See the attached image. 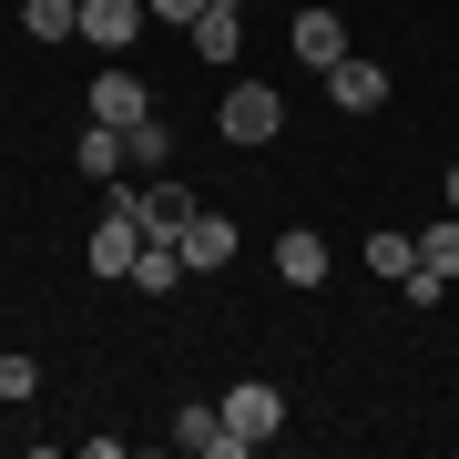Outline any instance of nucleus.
<instances>
[{"instance_id":"obj_12","label":"nucleus","mask_w":459,"mask_h":459,"mask_svg":"<svg viewBox=\"0 0 459 459\" xmlns=\"http://www.w3.org/2000/svg\"><path fill=\"white\" fill-rule=\"evenodd\" d=\"M72 164H82L92 184H113V174H133V153H123V123H82V143H72Z\"/></svg>"},{"instance_id":"obj_17","label":"nucleus","mask_w":459,"mask_h":459,"mask_svg":"<svg viewBox=\"0 0 459 459\" xmlns=\"http://www.w3.org/2000/svg\"><path fill=\"white\" fill-rule=\"evenodd\" d=\"M31 388H41V368L21 358V347H0V398H31Z\"/></svg>"},{"instance_id":"obj_4","label":"nucleus","mask_w":459,"mask_h":459,"mask_svg":"<svg viewBox=\"0 0 459 459\" xmlns=\"http://www.w3.org/2000/svg\"><path fill=\"white\" fill-rule=\"evenodd\" d=\"M246 0H204L195 21H184V41H195V62H235V51H246Z\"/></svg>"},{"instance_id":"obj_7","label":"nucleus","mask_w":459,"mask_h":459,"mask_svg":"<svg viewBox=\"0 0 459 459\" xmlns=\"http://www.w3.org/2000/svg\"><path fill=\"white\" fill-rule=\"evenodd\" d=\"M92 276H133V255H143V225H133V214L113 204V214H102V225H92Z\"/></svg>"},{"instance_id":"obj_8","label":"nucleus","mask_w":459,"mask_h":459,"mask_svg":"<svg viewBox=\"0 0 459 459\" xmlns=\"http://www.w3.org/2000/svg\"><path fill=\"white\" fill-rule=\"evenodd\" d=\"M82 102H92V123H123V133H133V123H143V113H153V92H143V82H133V72H123V62H113V72H102V82H92Z\"/></svg>"},{"instance_id":"obj_18","label":"nucleus","mask_w":459,"mask_h":459,"mask_svg":"<svg viewBox=\"0 0 459 459\" xmlns=\"http://www.w3.org/2000/svg\"><path fill=\"white\" fill-rule=\"evenodd\" d=\"M398 296H409V307H439L449 276H439V265H409V276H398Z\"/></svg>"},{"instance_id":"obj_9","label":"nucleus","mask_w":459,"mask_h":459,"mask_svg":"<svg viewBox=\"0 0 459 459\" xmlns=\"http://www.w3.org/2000/svg\"><path fill=\"white\" fill-rule=\"evenodd\" d=\"M296 62H307V72H337L347 62V21L337 11H296Z\"/></svg>"},{"instance_id":"obj_20","label":"nucleus","mask_w":459,"mask_h":459,"mask_svg":"<svg viewBox=\"0 0 459 459\" xmlns=\"http://www.w3.org/2000/svg\"><path fill=\"white\" fill-rule=\"evenodd\" d=\"M449 204H459V164H449Z\"/></svg>"},{"instance_id":"obj_5","label":"nucleus","mask_w":459,"mask_h":459,"mask_svg":"<svg viewBox=\"0 0 459 459\" xmlns=\"http://www.w3.org/2000/svg\"><path fill=\"white\" fill-rule=\"evenodd\" d=\"M143 0H82V41L92 51H113V62H123V51H133V31H143Z\"/></svg>"},{"instance_id":"obj_10","label":"nucleus","mask_w":459,"mask_h":459,"mask_svg":"<svg viewBox=\"0 0 459 459\" xmlns=\"http://www.w3.org/2000/svg\"><path fill=\"white\" fill-rule=\"evenodd\" d=\"M276 276H286V286H327V235L286 225V235H276Z\"/></svg>"},{"instance_id":"obj_19","label":"nucleus","mask_w":459,"mask_h":459,"mask_svg":"<svg viewBox=\"0 0 459 459\" xmlns=\"http://www.w3.org/2000/svg\"><path fill=\"white\" fill-rule=\"evenodd\" d=\"M143 11H153V21H195L204 0H143Z\"/></svg>"},{"instance_id":"obj_13","label":"nucleus","mask_w":459,"mask_h":459,"mask_svg":"<svg viewBox=\"0 0 459 459\" xmlns=\"http://www.w3.org/2000/svg\"><path fill=\"white\" fill-rule=\"evenodd\" d=\"M21 31H31L41 51H62V41H82V0H21Z\"/></svg>"},{"instance_id":"obj_14","label":"nucleus","mask_w":459,"mask_h":459,"mask_svg":"<svg viewBox=\"0 0 459 459\" xmlns=\"http://www.w3.org/2000/svg\"><path fill=\"white\" fill-rule=\"evenodd\" d=\"M123 153H133V174H164V164H174V133H164V113H143V123H133V133H123Z\"/></svg>"},{"instance_id":"obj_11","label":"nucleus","mask_w":459,"mask_h":459,"mask_svg":"<svg viewBox=\"0 0 459 459\" xmlns=\"http://www.w3.org/2000/svg\"><path fill=\"white\" fill-rule=\"evenodd\" d=\"M327 92H337V113H377V102H388V72H377V62H358V51H347V62L327 72Z\"/></svg>"},{"instance_id":"obj_2","label":"nucleus","mask_w":459,"mask_h":459,"mask_svg":"<svg viewBox=\"0 0 459 459\" xmlns=\"http://www.w3.org/2000/svg\"><path fill=\"white\" fill-rule=\"evenodd\" d=\"M225 429H235L246 449H265V439L286 429V388H276V377H246V388H225Z\"/></svg>"},{"instance_id":"obj_15","label":"nucleus","mask_w":459,"mask_h":459,"mask_svg":"<svg viewBox=\"0 0 459 459\" xmlns=\"http://www.w3.org/2000/svg\"><path fill=\"white\" fill-rule=\"evenodd\" d=\"M419 265H439V276H459V204H449L439 225L419 235Z\"/></svg>"},{"instance_id":"obj_16","label":"nucleus","mask_w":459,"mask_h":459,"mask_svg":"<svg viewBox=\"0 0 459 459\" xmlns=\"http://www.w3.org/2000/svg\"><path fill=\"white\" fill-rule=\"evenodd\" d=\"M368 265H377V276H409V265H419V235H368Z\"/></svg>"},{"instance_id":"obj_6","label":"nucleus","mask_w":459,"mask_h":459,"mask_svg":"<svg viewBox=\"0 0 459 459\" xmlns=\"http://www.w3.org/2000/svg\"><path fill=\"white\" fill-rule=\"evenodd\" d=\"M174 246H184V276H195V265H204V276H214V265L235 255V214H214V204H195V225H184Z\"/></svg>"},{"instance_id":"obj_3","label":"nucleus","mask_w":459,"mask_h":459,"mask_svg":"<svg viewBox=\"0 0 459 459\" xmlns=\"http://www.w3.org/2000/svg\"><path fill=\"white\" fill-rule=\"evenodd\" d=\"M174 449H184V459H246V439H235L225 409H204V398H195V409H174Z\"/></svg>"},{"instance_id":"obj_1","label":"nucleus","mask_w":459,"mask_h":459,"mask_svg":"<svg viewBox=\"0 0 459 459\" xmlns=\"http://www.w3.org/2000/svg\"><path fill=\"white\" fill-rule=\"evenodd\" d=\"M214 133H225V143H276V133H286V92L276 82H235L225 102H214Z\"/></svg>"}]
</instances>
